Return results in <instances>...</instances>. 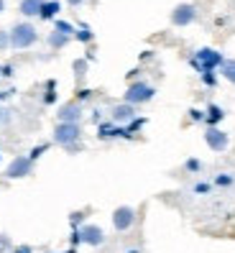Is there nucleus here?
I'll return each mask as SVG.
<instances>
[{"instance_id":"nucleus-34","label":"nucleus","mask_w":235,"mask_h":253,"mask_svg":"<svg viewBox=\"0 0 235 253\" xmlns=\"http://www.w3.org/2000/svg\"><path fill=\"white\" fill-rule=\"evenodd\" d=\"M64 253H75V248H69V251H64Z\"/></svg>"},{"instance_id":"nucleus-2","label":"nucleus","mask_w":235,"mask_h":253,"mask_svg":"<svg viewBox=\"0 0 235 253\" xmlns=\"http://www.w3.org/2000/svg\"><path fill=\"white\" fill-rule=\"evenodd\" d=\"M36 39H39V34L31 23H18V26H13V31H10V46L13 49H28L36 43Z\"/></svg>"},{"instance_id":"nucleus-15","label":"nucleus","mask_w":235,"mask_h":253,"mask_svg":"<svg viewBox=\"0 0 235 253\" xmlns=\"http://www.w3.org/2000/svg\"><path fill=\"white\" fill-rule=\"evenodd\" d=\"M115 136H125V128H118L113 123H102L100 126V138H115Z\"/></svg>"},{"instance_id":"nucleus-21","label":"nucleus","mask_w":235,"mask_h":253,"mask_svg":"<svg viewBox=\"0 0 235 253\" xmlns=\"http://www.w3.org/2000/svg\"><path fill=\"white\" fill-rule=\"evenodd\" d=\"M46 148H49V143H41V146H36V148H34V151H31V154H28V159H31V161H36V159H41V154H43V151H46Z\"/></svg>"},{"instance_id":"nucleus-18","label":"nucleus","mask_w":235,"mask_h":253,"mask_svg":"<svg viewBox=\"0 0 235 253\" xmlns=\"http://www.w3.org/2000/svg\"><path fill=\"white\" fill-rule=\"evenodd\" d=\"M54 31H59V34H64V36H72V34H75V26H72V23H67V21H56V26H54Z\"/></svg>"},{"instance_id":"nucleus-12","label":"nucleus","mask_w":235,"mask_h":253,"mask_svg":"<svg viewBox=\"0 0 235 253\" xmlns=\"http://www.w3.org/2000/svg\"><path fill=\"white\" fill-rule=\"evenodd\" d=\"M223 118H225V110L220 105H207V110H204V123H207V128L217 126Z\"/></svg>"},{"instance_id":"nucleus-28","label":"nucleus","mask_w":235,"mask_h":253,"mask_svg":"<svg viewBox=\"0 0 235 253\" xmlns=\"http://www.w3.org/2000/svg\"><path fill=\"white\" fill-rule=\"evenodd\" d=\"M195 192H197V195H204V192H210V184H204V182H199V184L195 187Z\"/></svg>"},{"instance_id":"nucleus-14","label":"nucleus","mask_w":235,"mask_h":253,"mask_svg":"<svg viewBox=\"0 0 235 253\" xmlns=\"http://www.w3.org/2000/svg\"><path fill=\"white\" fill-rule=\"evenodd\" d=\"M43 0H21V13L23 16H39Z\"/></svg>"},{"instance_id":"nucleus-4","label":"nucleus","mask_w":235,"mask_h":253,"mask_svg":"<svg viewBox=\"0 0 235 253\" xmlns=\"http://www.w3.org/2000/svg\"><path fill=\"white\" fill-rule=\"evenodd\" d=\"M154 95H156V90L151 84H146V82H133L125 90V102L128 105H141V102H149V100H154Z\"/></svg>"},{"instance_id":"nucleus-30","label":"nucleus","mask_w":235,"mask_h":253,"mask_svg":"<svg viewBox=\"0 0 235 253\" xmlns=\"http://www.w3.org/2000/svg\"><path fill=\"white\" fill-rule=\"evenodd\" d=\"M8 113H10V110H0V123H8V121H10Z\"/></svg>"},{"instance_id":"nucleus-26","label":"nucleus","mask_w":235,"mask_h":253,"mask_svg":"<svg viewBox=\"0 0 235 253\" xmlns=\"http://www.w3.org/2000/svg\"><path fill=\"white\" fill-rule=\"evenodd\" d=\"M10 43V34H5V31H0V51H3L5 46Z\"/></svg>"},{"instance_id":"nucleus-24","label":"nucleus","mask_w":235,"mask_h":253,"mask_svg":"<svg viewBox=\"0 0 235 253\" xmlns=\"http://www.w3.org/2000/svg\"><path fill=\"white\" fill-rule=\"evenodd\" d=\"M184 167H187V171H199V169H202V164H199L197 159H189Z\"/></svg>"},{"instance_id":"nucleus-32","label":"nucleus","mask_w":235,"mask_h":253,"mask_svg":"<svg viewBox=\"0 0 235 253\" xmlns=\"http://www.w3.org/2000/svg\"><path fill=\"white\" fill-rule=\"evenodd\" d=\"M67 3H69V5H82L84 0H67Z\"/></svg>"},{"instance_id":"nucleus-11","label":"nucleus","mask_w":235,"mask_h":253,"mask_svg":"<svg viewBox=\"0 0 235 253\" xmlns=\"http://www.w3.org/2000/svg\"><path fill=\"white\" fill-rule=\"evenodd\" d=\"M113 121L115 123H130V121H133V118H136V108L133 105H128V102H120V105H115L113 108Z\"/></svg>"},{"instance_id":"nucleus-6","label":"nucleus","mask_w":235,"mask_h":253,"mask_svg":"<svg viewBox=\"0 0 235 253\" xmlns=\"http://www.w3.org/2000/svg\"><path fill=\"white\" fill-rule=\"evenodd\" d=\"M133 222H136V210H133V207L123 205V207H118V210L113 212V228L118 233L130 230V228H133Z\"/></svg>"},{"instance_id":"nucleus-1","label":"nucleus","mask_w":235,"mask_h":253,"mask_svg":"<svg viewBox=\"0 0 235 253\" xmlns=\"http://www.w3.org/2000/svg\"><path fill=\"white\" fill-rule=\"evenodd\" d=\"M223 62H225V56L220 54L217 49H199V51H195V56H192V67H195L199 74L217 72L220 67H223Z\"/></svg>"},{"instance_id":"nucleus-29","label":"nucleus","mask_w":235,"mask_h":253,"mask_svg":"<svg viewBox=\"0 0 235 253\" xmlns=\"http://www.w3.org/2000/svg\"><path fill=\"white\" fill-rule=\"evenodd\" d=\"M13 253H34V248H31V246H18Z\"/></svg>"},{"instance_id":"nucleus-27","label":"nucleus","mask_w":235,"mask_h":253,"mask_svg":"<svg viewBox=\"0 0 235 253\" xmlns=\"http://www.w3.org/2000/svg\"><path fill=\"white\" fill-rule=\"evenodd\" d=\"M8 248H10V238L8 235H0V253L8 251Z\"/></svg>"},{"instance_id":"nucleus-22","label":"nucleus","mask_w":235,"mask_h":253,"mask_svg":"<svg viewBox=\"0 0 235 253\" xmlns=\"http://www.w3.org/2000/svg\"><path fill=\"white\" fill-rule=\"evenodd\" d=\"M77 39H79V41H84V43H87V41H92V31H90L87 26H82L79 31H77Z\"/></svg>"},{"instance_id":"nucleus-17","label":"nucleus","mask_w":235,"mask_h":253,"mask_svg":"<svg viewBox=\"0 0 235 253\" xmlns=\"http://www.w3.org/2000/svg\"><path fill=\"white\" fill-rule=\"evenodd\" d=\"M67 41H69V36L59 34V31H51V34H49V46H51V49H62V46H67Z\"/></svg>"},{"instance_id":"nucleus-5","label":"nucleus","mask_w":235,"mask_h":253,"mask_svg":"<svg viewBox=\"0 0 235 253\" xmlns=\"http://www.w3.org/2000/svg\"><path fill=\"white\" fill-rule=\"evenodd\" d=\"M31 171H34V161L28 156H16L8 164L5 176H8V179H23V176H28Z\"/></svg>"},{"instance_id":"nucleus-35","label":"nucleus","mask_w":235,"mask_h":253,"mask_svg":"<svg viewBox=\"0 0 235 253\" xmlns=\"http://www.w3.org/2000/svg\"><path fill=\"white\" fill-rule=\"evenodd\" d=\"M128 253H138V251H136V248H133V251H128Z\"/></svg>"},{"instance_id":"nucleus-31","label":"nucleus","mask_w":235,"mask_h":253,"mask_svg":"<svg viewBox=\"0 0 235 253\" xmlns=\"http://www.w3.org/2000/svg\"><path fill=\"white\" fill-rule=\"evenodd\" d=\"M75 69H77V74H84L87 64H84V62H77V64H75Z\"/></svg>"},{"instance_id":"nucleus-19","label":"nucleus","mask_w":235,"mask_h":253,"mask_svg":"<svg viewBox=\"0 0 235 253\" xmlns=\"http://www.w3.org/2000/svg\"><path fill=\"white\" fill-rule=\"evenodd\" d=\"M215 184H217V187H233V184H235V176H233V174H220L217 179H215Z\"/></svg>"},{"instance_id":"nucleus-20","label":"nucleus","mask_w":235,"mask_h":253,"mask_svg":"<svg viewBox=\"0 0 235 253\" xmlns=\"http://www.w3.org/2000/svg\"><path fill=\"white\" fill-rule=\"evenodd\" d=\"M54 90H56V82H49L46 84V95H43V102H46V105H51V102L56 100V92Z\"/></svg>"},{"instance_id":"nucleus-16","label":"nucleus","mask_w":235,"mask_h":253,"mask_svg":"<svg viewBox=\"0 0 235 253\" xmlns=\"http://www.w3.org/2000/svg\"><path fill=\"white\" fill-rule=\"evenodd\" d=\"M220 74L228 80V82H233L235 84V59H225L223 62V67H220Z\"/></svg>"},{"instance_id":"nucleus-9","label":"nucleus","mask_w":235,"mask_h":253,"mask_svg":"<svg viewBox=\"0 0 235 253\" xmlns=\"http://www.w3.org/2000/svg\"><path fill=\"white\" fill-rule=\"evenodd\" d=\"M77 235H79V243H87V246H102L105 243V233L97 225H82L77 230Z\"/></svg>"},{"instance_id":"nucleus-13","label":"nucleus","mask_w":235,"mask_h":253,"mask_svg":"<svg viewBox=\"0 0 235 253\" xmlns=\"http://www.w3.org/2000/svg\"><path fill=\"white\" fill-rule=\"evenodd\" d=\"M62 10V5L56 3V0H46V3L41 5V13H39V18L41 21H49V18H56V13Z\"/></svg>"},{"instance_id":"nucleus-7","label":"nucleus","mask_w":235,"mask_h":253,"mask_svg":"<svg viewBox=\"0 0 235 253\" xmlns=\"http://www.w3.org/2000/svg\"><path fill=\"white\" fill-rule=\"evenodd\" d=\"M204 143H207L212 151H225V148L230 146V138H228V133L223 128L212 126V128L204 130Z\"/></svg>"},{"instance_id":"nucleus-8","label":"nucleus","mask_w":235,"mask_h":253,"mask_svg":"<svg viewBox=\"0 0 235 253\" xmlns=\"http://www.w3.org/2000/svg\"><path fill=\"white\" fill-rule=\"evenodd\" d=\"M195 18H197V8L192 3H179V5L171 10V23L179 26V28L182 26H189Z\"/></svg>"},{"instance_id":"nucleus-25","label":"nucleus","mask_w":235,"mask_h":253,"mask_svg":"<svg viewBox=\"0 0 235 253\" xmlns=\"http://www.w3.org/2000/svg\"><path fill=\"white\" fill-rule=\"evenodd\" d=\"M189 118L199 123V121H204V113H202V110H197V108H192V110H189Z\"/></svg>"},{"instance_id":"nucleus-10","label":"nucleus","mask_w":235,"mask_h":253,"mask_svg":"<svg viewBox=\"0 0 235 253\" xmlns=\"http://www.w3.org/2000/svg\"><path fill=\"white\" fill-rule=\"evenodd\" d=\"M79 118H82L79 102H67V105L59 108V123H79Z\"/></svg>"},{"instance_id":"nucleus-33","label":"nucleus","mask_w":235,"mask_h":253,"mask_svg":"<svg viewBox=\"0 0 235 253\" xmlns=\"http://www.w3.org/2000/svg\"><path fill=\"white\" fill-rule=\"evenodd\" d=\"M3 8H5V0H0V13H3Z\"/></svg>"},{"instance_id":"nucleus-23","label":"nucleus","mask_w":235,"mask_h":253,"mask_svg":"<svg viewBox=\"0 0 235 253\" xmlns=\"http://www.w3.org/2000/svg\"><path fill=\"white\" fill-rule=\"evenodd\" d=\"M202 82L207 84V87H215V84H217V74H215V72H207V74H202Z\"/></svg>"},{"instance_id":"nucleus-3","label":"nucleus","mask_w":235,"mask_h":253,"mask_svg":"<svg viewBox=\"0 0 235 253\" xmlns=\"http://www.w3.org/2000/svg\"><path fill=\"white\" fill-rule=\"evenodd\" d=\"M82 136V128L79 123H59L54 128V143L64 146V148H72Z\"/></svg>"}]
</instances>
